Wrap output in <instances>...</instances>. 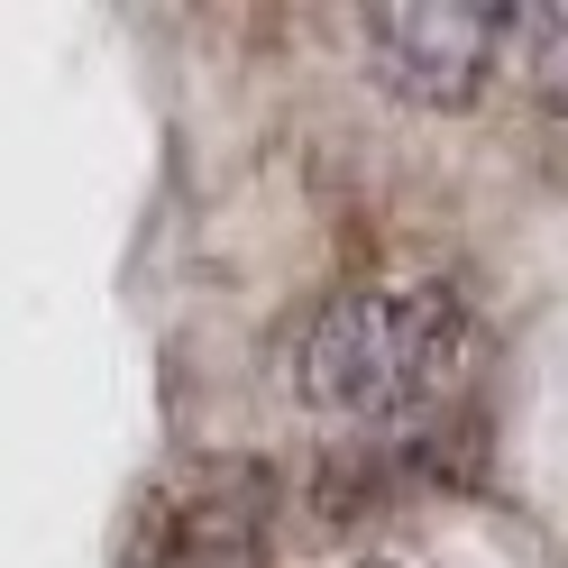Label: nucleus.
Segmentation results:
<instances>
[{
    "instance_id": "f257e3e1",
    "label": "nucleus",
    "mask_w": 568,
    "mask_h": 568,
    "mask_svg": "<svg viewBox=\"0 0 568 568\" xmlns=\"http://www.w3.org/2000/svg\"><path fill=\"white\" fill-rule=\"evenodd\" d=\"M458 348H468V312L449 284H339L294 331V385L322 413L367 422L440 395Z\"/></svg>"
},
{
    "instance_id": "f03ea898",
    "label": "nucleus",
    "mask_w": 568,
    "mask_h": 568,
    "mask_svg": "<svg viewBox=\"0 0 568 568\" xmlns=\"http://www.w3.org/2000/svg\"><path fill=\"white\" fill-rule=\"evenodd\" d=\"M358 38L385 92L422 101V111H458L486 92L495 55L514 47V10H495V0H376Z\"/></svg>"
},
{
    "instance_id": "7ed1b4c3",
    "label": "nucleus",
    "mask_w": 568,
    "mask_h": 568,
    "mask_svg": "<svg viewBox=\"0 0 568 568\" xmlns=\"http://www.w3.org/2000/svg\"><path fill=\"white\" fill-rule=\"evenodd\" d=\"M266 514H275V477L266 468H221L165 523L156 568H257L266 559Z\"/></svg>"
},
{
    "instance_id": "20e7f679",
    "label": "nucleus",
    "mask_w": 568,
    "mask_h": 568,
    "mask_svg": "<svg viewBox=\"0 0 568 568\" xmlns=\"http://www.w3.org/2000/svg\"><path fill=\"white\" fill-rule=\"evenodd\" d=\"M514 64H523V92L568 120V0L514 10Z\"/></svg>"
}]
</instances>
